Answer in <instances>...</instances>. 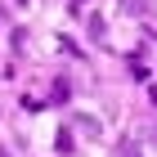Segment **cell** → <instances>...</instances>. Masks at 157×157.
<instances>
[{"mask_svg": "<svg viewBox=\"0 0 157 157\" xmlns=\"http://www.w3.org/2000/svg\"><path fill=\"white\" fill-rule=\"evenodd\" d=\"M117 157H139V148H135V144H121V148H117Z\"/></svg>", "mask_w": 157, "mask_h": 157, "instance_id": "1", "label": "cell"}]
</instances>
